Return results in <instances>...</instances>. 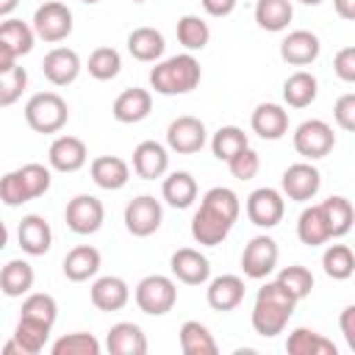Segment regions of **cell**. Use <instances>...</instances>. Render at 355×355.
Instances as JSON below:
<instances>
[{"instance_id":"cell-1","label":"cell","mask_w":355,"mask_h":355,"mask_svg":"<svg viewBox=\"0 0 355 355\" xmlns=\"http://www.w3.org/2000/svg\"><path fill=\"white\" fill-rule=\"evenodd\" d=\"M241 214L239 194L227 186H214L202 194L200 208L191 216V239L202 247H216L227 239Z\"/></svg>"},{"instance_id":"cell-2","label":"cell","mask_w":355,"mask_h":355,"mask_svg":"<svg viewBox=\"0 0 355 355\" xmlns=\"http://www.w3.org/2000/svg\"><path fill=\"white\" fill-rule=\"evenodd\" d=\"M294 308H297V300L277 280H269L255 294V305H252V316H250L252 330L263 338H275L277 333L286 330Z\"/></svg>"},{"instance_id":"cell-3","label":"cell","mask_w":355,"mask_h":355,"mask_svg":"<svg viewBox=\"0 0 355 355\" xmlns=\"http://www.w3.org/2000/svg\"><path fill=\"white\" fill-rule=\"evenodd\" d=\"M200 78H202V69H200V61L191 53L164 58L150 69V86L164 97L194 92L200 86Z\"/></svg>"},{"instance_id":"cell-4","label":"cell","mask_w":355,"mask_h":355,"mask_svg":"<svg viewBox=\"0 0 355 355\" xmlns=\"http://www.w3.org/2000/svg\"><path fill=\"white\" fill-rule=\"evenodd\" d=\"M69 119V105L58 92H36L25 103V122L36 133H58Z\"/></svg>"},{"instance_id":"cell-5","label":"cell","mask_w":355,"mask_h":355,"mask_svg":"<svg viewBox=\"0 0 355 355\" xmlns=\"http://www.w3.org/2000/svg\"><path fill=\"white\" fill-rule=\"evenodd\" d=\"M133 300L147 316H166L178 302V286L166 275H147L136 283Z\"/></svg>"},{"instance_id":"cell-6","label":"cell","mask_w":355,"mask_h":355,"mask_svg":"<svg viewBox=\"0 0 355 355\" xmlns=\"http://www.w3.org/2000/svg\"><path fill=\"white\" fill-rule=\"evenodd\" d=\"M31 28H33L36 39H42V42H47V44L64 42V39L72 33V11H69L67 3L47 0V3H42V6L33 11Z\"/></svg>"},{"instance_id":"cell-7","label":"cell","mask_w":355,"mask_h":355,"mask_svg":"<svg viewBox=\"0 0 355 355\" xmlns=\"http://www.w3.org/2000/svg\"><path fill=\"white\" fill-rule=\"evenodd\" d=\"M291 144L302 158L316 161V158H324V155L333 153L336 133L324 119H305L302 125H297V130L291 136Z\"/></svg>"},{"instance_id":"cell-8","label":"cell","mask_w":355,"mask_h":355,"mask_svg":"<svg viewBox=\"0 0 355 355\" xmlns=\"http://www.w3.org/2000/svg\"><path fill=\"white\" fill-rule=\"evenodd\" d=\"M64 222L72 233L78 236H92L103 227L105 222V208L103 202L94 197V194H75L69 202H67V211H64Z\"/></svg>"},{"instance_id":"cell-9","label":"cell","mask_w":355,"mask_h":355,"mask_svg":"<svg viewBox=\"0 0 355 355\" xmlns=\"http://www.w3.org/2000/svg\"><path fill=\"white\" fill-rule=\"evenodd\" d=\"M125 227L130 236L136 239H147L161 227L164 219V208L153 194H139L125 205Z\"/></svg>"},{"instance_id":"cell-10","label":"cell","mask_w":355,"mask_h":355,"mask_svg":"<svg viewBox=\"0 0 355 355\" xmlns=\"http://www.w3.org/2000/svg\"><path fill=\"white\" fill-rule=\"evenodd\" d=\"M277 258H280V250H277V241L272 236H252L244 244L241 269H244V275L250 280H263V277H269L275 272Z\"/></svg>"},{"instance_id":"cell-11","label":"cell","mask_w":355,"mask_h":355,"mask_svg":"<svg viewBox=\"0 0 355 355\" xmlns=\"http://www.w3.org/2000/svg\"><path fill=\"white\" fill-rule=\"evenodd\" d=\"M247 219L255 225V227H277L283 222V214H286V197L277 191V189H269V186H261L255 189L250 197H247Z\"/></svg>"},{"instance_id":"cell-12","label":"cell","mask_w":355,"mask_h":355,"mask_svg":"<svg viewBox=\"0 0 355 355\" xmlns=\"http://www.w3.org/2000/svg\"><path fill=\"white\" fill-rule=\"evenodd\" d=\"M280 189H283L280 194L288 197L291 202H308V200H313V197L319 194V189H322V175H319V169H316L313 164L300 161V164H291V166L283 172Z\"/></svg>"},{"instance_id":"cell-13","label":"cell","mask_w":355,"mask_h":355,"mask_svg":"<svg viewBox=\"0 0 355 355\" xmlns=\"http://www.w3.org/2000/svg\"><path fill=\"white\" fill-rule=\"evenodd\" d=\"M208 141V130L202 125V119L197 116H178L169 122L166 128V147L178 155H191V153H200Z\"/></svg>"},{"instance_id":"cell-14","label":"cell","mask_w":355,"mask_h":355,"mask_svg":"<svg viewBox=\"0 0 355 355\" xmlns=\"http://www.w3.org/2000/svg\"><path fill=\"white\" fill-rule=\"evenodd\" d=\"M169 269L186 286H202L211 277V261L200 250H194V247L175 250L172 258H169Z\"/></svg>"},{"instance_id":"cell-15","label":"cell","mask_w":355,"mask_h":355,"mask_svg":"<svg viewBox=\"0 0 355 355\" xmlns=\"http://www.w3.org/2000/svg\"><path fill=\"white\" fill-rule=\"evenodd\" d=\"M80 55L72 47H53L42 58V72L53 86H69L80 75Z\"/></svg>"},{"instance_id":"cell-16","label":"cell","mask_w":355,"mask_h":355,"mask_svg":"<svg viewBox=\"0 0 355 355\" xmlns=\"http://www.w3.org/2000/svg\"><path fill=\"white\" fill-rule=\"evenodd\" d=\"M47 161H50V169L55 172H78L86 166L89 150L78 136H55L47 150Z\"/></svg>"},{"instance_id":"cell-17","label":"cell","mask_w":355,"mask_h":355,"mask_svg":"<svg viewBox=\"0 0 355 355\" xmlns=\"http://www.w3.org/2000/svg\"><path fill=\"white\" fill-rule=\"evenodd\" d=\"M89 300H92V305L97 311L114 313V311H122L130 302V286L116 275H103V277H97L92 283Z\"/></svg>"},{"instance_id":"cell-18","label":"cell","mask_w":355,"mask_h":355,"mask_svg":"<svg viewBox=\"0 0 355 355\" xmlns=\"http://www.w3.org/2000/svg\"><path fill=\"white\" fill-rule=\"evenodd\" d=\"M250 128L263 141H277L288 133V111L277 103H261L250 116Z\"/></svg>"},{"instance_id":"cell-19","label":"cell","mask_w":355,"mask_h":355,"mask_svg":"<svg viewBox=\"0 0 355 355\" xmlns=\"http://www.w3.org/2000/svg\"><path fill=\"white\" fill-rule=\"evenodd\" d=\"M319 50H322L319 36L311 33V31H302V28L300 31H291L280 42V58L286 64H291V67H308V64H313L319 58Z\"/></svg>"},{"instance_id":"cell-20","label":"cell","mask_w":355,"mask_h":355,"mask_svg":"<svg viewBox=\"0 0 355 355\" xmlns=\"http://www.w3.org/2000/svg\"><path fill=\"white\" fill-rule=\"evenodd\" d=\"M17 241H19L25 255L36 258V255H44L53 247V230H50L44 216L28 214V216H22V222L17 227Z\"/></svg>"},{"instance_id":"cell-21","label":"cell","mask_w":355,"mask_h":355,"mask_svg":"<svg viewBox=\"0 0 355 355\" xmlns=\"http://www.w3.org/2000/svg\"><path fill=\"white\" fill-rule=\"evenodd\" d=\"M150 111H153V94H150L147 89H139V86L125 89V92L114 100V105H111L114 119L122 122V125H136V122L147 119Z\"/></svg>"},{"instance_id":"cell-22","label":"cell","mask_w":355,"mask_h":355,"mask_svg":"<svg viewBox=\"0 0 355 355\" xmlns=\"http://www.w3.org/2000/svg\"><path fill=\"white\" fill-rule=\"evenodd\" d=\"M169 169V153L164 144L147 139V141H139L136 150H133V172L144 180H155V178H164Z\"/></svg>"},{"instance_id":"cell-23","label":"cell","mask_w":355,"mask_h":355,"mask_svg":"<svg viewBox=\"0 0 355 355\" xmlns=\"http://www.w3.org/2000/svg\"><path fill=\"white\" fill-rule=\"evenodd\" d=\"M89 175L92 180L105 189V191H119L128 186L130 180V166L128 161H122L119 155H97L92 164H89Z\"/></svg>"},{"instance_id":"cell-24","label":"cell","mask_w":355,"mask_h":355,"mask_svg":"<svg viewBox=\"0 0 355 355\" xmlns=\"http://www.w3.org/2000/svg\"><path fill=\"white\" fill-rule=\"evenodd\" d=\"M100 263H103V255H100L97 247H92V244H78V247H72V250L64 255L61 269H64V277H67V280L83 283V280H89V277H94V275L100 272Z\"/></svg>"},{"instance_id":"cell-25","label":"cell","mask_w":355,"mask_h":355,"mask_svg":"<svg viewBox=\"0 0 355 355\" xmlns=\"http://www.w3.org/2000/svg\"><path fill=\"white\" fill-rule=\"evenodd\" d=\"M105 349L111 355H147V336L133 322H116L105 333Z\"/></svg>"},{"instance_id":"cell-26","label":"cell","mask_w":355,"mask_h":355,"mask_svg":"<svg viewBox=\"0 0 355 355\" xmlns=\"http://www.w3.org/2000/svg\"><path fill=\"white\" fill-rule=\"evenodd\" d=\"M205 300L214 311H233L241 305L244 300V280L239 275H219L208 283L205 288Z\"/></svg>"},{"instance_id":"cell-27","label":"cell","mask_w":355,"mask_h":355,"mask_svg":"<svg viewBox=\"0 0 355 355\" xmlns=\"http://www.w3.org/2000/svg\"><path fill=\"white\" fill-rule=\"evenodd\" d=\"M166 50V42H164V33L150 28V25H141V28H133L128 33V53L136 58V61H158Z\"/></svg>"},{"instance_id":"cell-28","label":"cell","mask_w":355,"mask_h":355,"mask_svg":"<svg viewBox=\"0 0 355 355\" xmlns=\"http://www.w3.org/2000/svg\"><path fill=\"white\" fill-rule=\"evenodd\" d=\"M197 180H194V175L191 172H183V169H178V172H169L166 178H164V183H161V197H164V202L166 205H172V208H189L194 200H197Z\"/></svg>"},{"instance_id":"cell-29","label":"cell","mask_w":355,"mask_h":355,"mask_svg":"<svg viewBox=\"0 0 355 355\" xmlns=\"http://www.w3.org/2000/svg\"><path fill=\"white\" fill-rule=\"evenodd\" d=\"M178 338H180L183 355H216L219 352V344H216L214 333L202 322H197V319L183 322Z\"/></svg>"},{"instance_id":"cell-30","label":"cell","mask_w":355,"mask_h":355,"mask_svg":"<svg viewBox=\"0 0 355 355\" xmlns=\"http://www.w3.org/2000/svg\"><path fill=\"white\" fill-rule=\"evenodd\" d=\"M316 92H319V83L305 69H297L283 80V100L288 108H308L316 100Z\"/></svg>"},{"instance_id":"cell-31","label":"cell","mask_w":355,"mask_h":355,"mask_svg":"<svg viewBox=\"0 0 355 355\" xmlns=\"http://www.w3.org/2000/svg\"><path fill=\"white\" fill-rule=\"evenodd\" d=\"M33 266L25 258H14L0 269V291L6 297H22L33 288Z\"/></svg>"},{"instance_id":"cell-32","label":"cell","mask_w":355,"mask_h":355,"mask_svg":"<svg viewBox=\"0 0 355 355\" xmlns=\"http://www.w3.org/2000/svg\"><path fill=\"white\" fill-rule=\"evenodd\" d=\"M50 330H53V324L19 313L17 327H14V338H17V344L22 347L25 355H39V352L44 349L47 338H50Z\"/></svg>"},{"instance_id":"cell-33","label":"cell","mask_w":355,"mask_h":355,"mask_svg":"<svg viewBox=\"0 0 355 355\" xmlns=\"http://www.w3.org/2000/svg\"><path fill=\"white\" fill-rule=\"evenodd\" d=\"M288 355H336V344L311 327H297L286 338Z\"/></svg>"},{"instance_id":"cell-34","label":"cell","mask_w":355,"mask_h":355,"mask_svg":"<svg viewBox=\"0 0 355 355\" xmlns=\"http://www.w3.org/2000/svg\"><path fill=\"white\" fill-rule=\"evenodd\" d=\"M322 205V214H324V222H327V230H330V239H341L352 230V219H355V211H352V202L341 194L336 197H327Z\"/></svg>"},{"instance_id":"cell-35","label":"cell","mask_w":355,"mask_h":355,"mask_svg":"<svg viewBox=\"0 0 355 355\" xmlns=\"http://www.w3.org/2000/svg\"><path fill=\"white\" fill-rule=\"evenodd\" d=\"M291 17H294L291 0H258L255 3V22H258V28H263L269 33L286 31Z\"/></svg>"},{"instance_id":"cell-36","label":"cell","mask_w":355,"mask_h":355,"mask_svg":"<svg viewBox=\"0 0 355 355\" xmlns=\"http://www.w3.org/2000/svg\"><path fill=\"white\" fill-rule=\"evenodd\" d=\"M297 236L305 247H319L324 241H330V230L322 214V205H308L302 208L300 219H297Z\"/></svg>"},{"instance_id":"cell-37","label":"cell","mask_w":355,"mask_h":355,"mask_svg":"<svg viewBox=\"0 0 355 355\" xmlns=\"http://www.w3.org/2000/svg\"><path fill=\"white\" fill-rule=\"evenodd\" d=\"M175 33H178V42H180L189 53L202 50V47L211 42V28H208V22H205L202 17H197V14H183V17L178 19Z\"/></svg>"},{"instance_id":"cell-38","label":"cell","mask_w":355,"mask_h":355,"mask_svg":"<svg viewBox=\"0 0 355 355\" xmlns=\"http://www.w3.org/2000/svg\"><path fill=\"white\" fill-rule=\"evenodd\" d=\"M0 39L14 50V55H28L33 50V42H36V33L28 22L17 19V17H6L0 22Z\"/></svg>"},{"instance_id":"cell-39","label":"cell","mask_w":355,"mask_h":355,"mask_svg":"<svg viewBox=\"0 0 355 355\" xmlns=\"http://www.w3.org/2000/svg\"><path fill=\"white\" fill-rule=\"evenodd\" d=\"M322 269L333 280H349L355 272V255L347 244H330L322 252Z\"/></svg>"},{"instance_id":"cell-40","label":"cell","mask_w":355,"mask_h":355,"mask_svg":"<svg viewBox=\"0 0 355 355\" xmlns=\"http://www.w3.org/2000/svg\"><path fill=\"white\" fill-rule=\"evenodd\" d=\"M250 141H247V133L236 125H222L214 136H211V153L219 158V161H230L239 150H244Z\"/></svg>"},{"instance_id":"cell-41","label":"cell","mask_w":355,"mask_h":355,"mask_svg":"<svg viewBox=\"0 0 355 355\" xmlns=\"http://www.w3.org/2000/svg\"><path fill=\"white\" fill-rule=\"evenodd\" d=\"M86 69L94 80H114L122 69V55L114 47H97V50H92Z\"/></svg>"},{"instance_id":"cell-42","label":"cell","mask_w":355,"mask_h":355,"mask_svg":"<svg viewBox=\"0 0 355 355\" xmlns=\"http://www.w3.org/2000/svg\"><path fill=\"white\" fill-rule=\"evenodd\" d=\"M100 349H103V344L92 333H80V330L55 338L50 347L53 355H100Z\"/></svg>"},{"instance_id":"cell-43","label":"cell","mask_w":355,"mask_h":355,"mask_svg":"<svg viewBox=\"0 0 355 355\" xmlns=\"http://www.w3.org/2000/svg\"><path fill=\"white\" fill-rule=\"evenodd\" d=\"M297 302L300 300H305L311 291H313V275L305 269V266H300V263H291V266H283L280 272H277V277H275Z\"/></svg>"},{"instance_id":"cell-44","label":"cell","mask_w":355,"mask_h":355,"mask_svg":"<svg viewBox=\"0 0 355 355\" xmlns=\"http://www.w3.org/2000/svg\"><path fill=\"white\" fill-rule=\"evenodd\" d=\"M19 313H22V316L42 319V322H47V324H55V319H58V302H55L50 294L36 291V294H28V297H25Z\"/></svg>"},{"instance_id":"cell-45","label":"cell","mask_w":355,"mask_h":355,"mask_svg":"<svg viewBox=\"0 0 355 355\" xmlns=\"http://www.w3.org/2000/svg\"><path fill=\"white\" fill-rule=\"evenodd\" d=\"M25 86H28V69L19 67V64H17L11 72L0 75V108L14 105V103L22 97Z\"/></svg>"},{"instance_id":"cell-46","label":"cell","mask_w":355,"mask_h":355,"mask_svg":"<svg viewBox=\"0 0 355 355\" xmlns=\"http://www.w3.org/2000/svg\"><path fill=\"white\" fill-rule=\"evenodd\" d=\"M0 200L8 205V208H19L31 200L28 189H25V180L19 175V169H11L0 178Z\"/></svg>"},{"instance_id":"cell-47","label":"cell","mask_w":355,"mask_h":355,"mask_svg":"<svg viewBox=\"0 0 355 355\" xmlns=\"http://www.w3.org/2000/svg\"><path fill=\"white\" fill-rule=\"evenodd\" d=\"M19 175H22V180H25V189H28L31 200H36V197H42V194L50 191V178H53V175H50V169H47L44 164L31 161V164L19 166Z\"/></svg>"},{"instance_id":"cell-48","label":"cell","mask_w":355,"mask_h":355,"mask_svg":"<svg viewBox=\"0 0 355 355\" xmlns=\"http://www.w3.org/2000/svg\"><path fill=\"white\" fill-rule=\"evenodd\" d=\"M227 169H230V175H233L236 180H252V178L258 175V169H261V155L247 144L244 150H239V153L227 161Z\"/></svg>"},{"instance_id":"cell-49","label":"cell","mask_w":355,"mask_h":355,"mask_svg":"<svg viewBox=\"0 0 355 355\" xmlns=\"http://www.w3.org/2000/svg\"><path fill=\"white\" fill-rule=\"evenodd\" d=\"M333 119H336V125H338L341 130H347V133L355 130V94H352V92H347V94H341V97L336 100V105H333Z\"/></svg>"},{"instance_id":"cell-50","label":"cell","mask_w":355,"mask_h":355,"mask_svg":"<svg viewBox=\"0 0 355 355\" xmlns=\"http://www.w3.org/2000/svg\"><path fill=\"white\" fill-rule=\"evenodd\" d=\"M333 72L344 83H355V47H341L333 58Z\"/></svg>"},{"instance_id":"cell-51","label":"cell","mask_w":355,"mask_h":355,"mask_svg":"<svg viewBox=\"0 0 355 355\" xmlns=\"http://www.w3.org/2000/svg\"><path fill=\"white\" fill-rule=\"evenodd\" d=\"M338 327H341V336L347 341L349 349H355V305H347L338 316Z\"/></svg>"},{"instance_id":"cell-52","label":"cell","mask_w":355,"mask_h":355,"mask_svg":"<svg viewBox=\"0 0 355 355\" xmlns=\"http://www.w3.org/2000/svg\"><path fill=\"white\" fill-rule=\"evenodd\" d=\"M200 3H202L205 14H211V17H227V14H233V8H236L239 0H200Z\"/></svg>"},{"instance_id":"cell-53","label":"cell","mask_w":355,"mask_h":355,"mask_svg":"<svg viewBox=\"0 0 355 355\" xmlns=\"http://www.w3.org/2000/svg\"><path fill=\"white\" fill-rule=\"evenodd\" d=\"M14 67H17V55H14V50L0 39V75L11 72Z\"/></svg>"},{"instance_id":"cell-54","label":"cell","mask_w":355,"mask_h":355,"mask_svg":"<svg viewBox=\"0 0 355 355\" xmlns=\"http://www.w3.org/2000/svg\"><path fill=\"white\" fill-rule=\"evenodd\" d=\"M333 8L341 19H347V22L355 19V0H333Z\"/></svg>"},{"instance_id":"cell-55","label":"cell","mask_w":355,"mask_h":355,"mask_svg":"<svg viewBox=\"0 0 355 355\" xmlns=\"http://www.w3.org/2000/svg\"><path fill=\"white\" fill-rule=\"evenodd\" d=\"M17 6H19V0H0V19H6V17H11Z\"/></svg>"},{"instance_id":"cell-56","label":"cell","mask_w":355,"mask_h":355,"mask_svg":"<svg viewBox=\"0 0 355 355\" xmlns=\"http://www.w3.org/2000/svg\"><path fill=\"white\" fill-rule=\"evenodd\" d=\"M3 355H25V352H22V347L17 344V338H11V341L3 344Z\"/></svg>"},{"instance_id":"cell-57","label":"cell","mask_w":355,"mask_h":355,"mask_svg":"<svg viewBox=\"0 0 355 355\" xmlns=\"http://www.w3.org/2000/svg\"><path fill=\"white\" fill-rule=\"evenodd\" d=\"M6 244H8V227H6V222L0 219V252L6 250Z\"/></svg>"},{"instance_id":"cell-58","label":"cell","mask_w":355,"mask_h":355,"mask_svg":"<svg viewBox=\"0 0 355 355\" xmlns=\"http://www.w3.org/2000/svg\"><path fill=\"white\" fill-rule=\"evenodd\" d=\"M297 3H302V6H319V3H324V0H297Z\"/></svg>"},{"instance_id":"cell-59","label":"cell","mask_w":355,"mask_h":355,"mask_svg":"<svg viewBox=\"0 0 355 355\" xmlns=\"http://www.w3.org/2000/svg\"><path fill=\"white\" fill-rule=\"evenodd\" d=\"M80 3H89V6H94V3H100V0H80Z\"/></svg>"},{"instance_id":"cell-60","label":"cell","mask_w":355,"mask_h":355,"mask_svg":"<svg viewBox=\"0 0 355 355\" xmlns=\"http://www.w3.org/2000/svg\"><path fill=\"white\" fill-rule=\"evenodd\" d=\"M133 3H147V0H133Z\"/></svg>"}]
</instances>
